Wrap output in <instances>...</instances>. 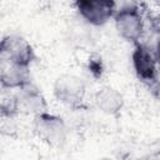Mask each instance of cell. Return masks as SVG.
Here are the masks:
<instances>
[{
  "mask_svg": "<svg viewBox=\"0 0 160 160\" xmlns=\"http://www.w3.org/2000/svg\"><path fill=\"white\" fill-rule=\"evenodd\" d=\"M114 25L119 36L125 41L132 45L141 42L140 40L145 31V21L136 4H125L118 8L114 15Z\"/></svg>",
  "mask_w": 160,
  "mask_h": 160,
  "instance_id": "obj_1",
  "label": "cell"
},
{
  "mask_svg": "<svg viewBox=\"0 0 160 160\" xmlns=\"http://www.w3.org/2000/svg\"><path fill=\"white\" fill-rule=\"evenodd\" d=\"M32 131L44 144L59 148L68 140V125L65 120L50 111L32 118Z\"/></svg>",
  "mask_w": 160,
  "mask_h": 160,
  "instance_id": "obj_2",
  "label": "cell"
},
{
  "mask_svg": "<svg viewBox=\"0 0 160 160\" xmlns=\"http://www.w3.org/2000/svg\"><path fill=\"white\" fill-rule=\"evenodd\" d=\"M54 98L68 108H80L86 99V82L75 74L58 76L52 85Z\"/></svg>",
  "mask_w": 160,
  "mask_h": 160,
  "instance_id": "obj_3",
  "label": "cell"
},
{
  "mask_svg": "<svg viewBox=\"0 0 160 160\" xmlns=\"http://www.w3.org/2000/svg\"><path fill=\"white\" fill-rule=\"evenodd\" d=\"M36 55L32 45L19 34H6L0 42V60L30 68Z\"/></svg>",
  "mask_w": 160,
  "mask_h": 160,
  "instance_id": "obj_4",
  "label": "cell"
},
{
  "mask_svg": "<svg viewBox=\"0 0 160 160\" xmlns=\"http://www.w3.org/2000/svg\"><path fill=\"white\" fill-rule=\"evenodd\" d=\"M79 18L89 26H104L114 19L118 4L110 0H79L75 4Z\"/></svg>",
  "mask_w": 160,
  "mask_h": 160,
  "instance_id": "obj_5",
  "label": "cell"
},
{
  "mask_svg": "<svg viewBox=\"0 0 160 160\" xmlns=\"http://www.w3.org/2000/svg\"><path fill=\"white\" fill-rule=\"evenodd\" d=\"M131 66L135 76L142 84L148 86L158 84L160 74L154 55V49L142 42L134 45V50L131 52Z\"/></svg>",
  "mask_w": 160,
  "mask_h": 160,
  "instance_id": "obj_6",
  "label": "cell"
},
{
  "mask_svg": "<svg viewBox=\"0 0 160 160\" xmlns=\"http://www.w3.org/2000/svg\"><path fill=\"white\" fill-rule=\"evenodd\" d=\"M12 92L19 115H31L32 118H35L49 111L44 94L34 82L30 81L20 89L12 90Z\"/></svg>",
  "mask_w": 160,
  "mask_h": 160,
  "instance_id": "obj_7",
  "label": "cell"
},
{
  "mask_svg": "<svg viewBox=\"0 0 160 160\" xmlns=\"http://www.w3.org/2000/svg\"><path fill=\"white\" fill-rule=\"evenodd\" d=\"M94 105L102 114L108 116H116L124 109L125 99L118 89L110 85H104L95 92Z\"/></svg>",
  "mask_w": 160,
  "mask_h": 160,
  "instance_id": "obj_8",
  "label": "cell"
},
{
  "mask_svg": "<svg viewBox=\"0 0 160 160\" xmlns=\"http://www.w3.org/2000/svg\"><path fill=\"white\" fill-rule=\"evenodd\" d=\"M30 68L0 60V82L4 90H16L30 82Z\"/></svg>",
  "mask_w": 160,
  "mask_h": 160,
  "instance_id": "obj_9",
  "label": "cell"
},
{
  "mask_svg": "<svg viewBox=\"0 0 160 160\" xmlns=\"http://www.w3.org/2000/svg\"><path fill=\"white\" fill-rule=\"evenodd\" d=\"M135 160H160V150H155V151L146 154V155H142Z\"/></svg>",
  "mask_w": 160,
  "mask_h": 160,
  "instance_id": "obj_10",
  "label": "cell"
},
{
  "mask_svg": "<svg viewBox=\"0 0 160 160\" xmlns=\"http://www.w3.org/2000/svg\"><path fill=\"white\" fill-rule=\"evenodd\" d=\"M154 55H155V59H156V62H158L159 74H160V38H159V40H158L156 44H155V48H154Z\"/></svg>",
  "mask_w": 160,
  "mask_h": 160,
  "instance_id": "obj_11",
  "label": "cell"
}]
</instances>
